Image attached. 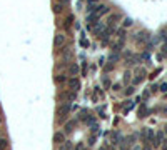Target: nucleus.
<instances>
[{"mask_svg": "<svg viewBox=\"0 0 167 150\" xmlns=\"http://www.w3.org/2000/svg\"><path fill=\"white\" fill-rule=\"evenodd\" d=\"M72 147H74V145H72V142H64V150H72Z\"/></svg>", "mask_w": 167, "mask_h": 150, "instance_id": "obj_17", "label": "nucleus"}, {"mask_svg": "<svg viewBox=\"0 0 167 150\" xmlns=\"http://www.w3.org/2000/svg\"><path fill=\"white\" fill-rule=\"evenodd\" d=\"M164 138H166V133H164L162 130H159V132H155V137H154V140H152V143H150V145L154 147V149H159Z\"/></svg>", "mask_w": 167, "mask_h": 150, "instance_id": "obj_1", "label": "nucleus"}, {"mask_svg": "<svg viewBox=\"0 0 167 150\" xmlns=\"http://www.w3.org/2000/svg\"><path fill=\"white\" fill-rule=\"evenodd\" d=\"M120 150H130V149H129V145H125V143H124V145L120 147Z\"/></svg>", "mask_w": 167, "mask_h": 150, "instance_id": "obj_30", "label": "nucleus"}, {"mask_svg": "<svg viewBox=\"0 0 167 150\" xmlns=\"http://www.w3.org/2000/svg\"><path fill=\"white\" fill-rule=\"evenodd\" d=\"M69 72H70V75H77V74H79V65L72 63V65L69 67Z\"/></svg>", "mask_w": 167, "mask_h": 150, "instance_id": "obj_11", "label": "nucleus"}, {"mask_svg": "<svg viewBox=\"0 0 167 150\" xmlns=\"http://www.w3.org/2000/svg\"><path fill=\"white\" fill-rule=\"evenodd\" d=\"M62 5H67V4H70V0H58Z\"/></svg>", "mask_w": 167, "mask_h": 150, "instance_id": "obj_28", "label": "nucleus"}, {"mask_svg": "<svg viewBox=\"0 0 167 150\" xmlns=\"http://www.w3.org/2000/svg\"><path fill=\"white\" fill-rule=\"evenodd\" d=\"M159 90H160V92H167V82L160 83V85H159Z\"/></svg>", "mask_w": 167, "mask_h": 150, "instance_id": "obj_20", "label": "nucleus"}, {"mask_svg": "<svg viewBox=\"0 0 167 150\" xmlns=\"http://www.w3.org/2000/svg\"><path fill=\"white\" fill-rule=\"evenodd\" d=\"M124 82L125 83L130 82V72H125V74H124Z\"/></svg>", "mask_w": 167, "mask_h": 150, "instance_id": "obj_19", "label": "nucleus"}, {"mask_svg": "<svg viewBox=\"0 0 167 150\" xmlns=\"http://www.w3.org/2000/svg\"><path fill=\"white\" fill-rule=\"evenodd\" d=\"M8 147V140L5 137H0V150H5Z\"/></svg>", "mask_w": 167, "mask_h": 150, "instance_id": "obj_12", "label": "nucleus"}, {"mask_svg": "<svg viewBox=\"0 0 167 150\" xmlns=\"http://www.w3.org/2000/svg\"><path fill=\"white\" fill-rule=\"evenodd\" d=\"M134 93V87H127V90H125V95H132Z\"/></svg>", "mask_w": 167, "mask_h": 150, "instance_id": "obj_22", "label": "nucleus"}, {"mask_svg": "<svg viewBox=\"0 0 167 150\" xmlns=\"http://www.w3.org/2000/svg\"><path fill=\"white\" fill-rule=\"evenodd\" d=\"M80 43H82L84 47H89V40H87V38H82V40H80Z\"/></svg>", "mask_w": 167, "mask_h": 150, "instance_id": "obj_24", "label": "nucleus"}, {"mask_svg": "<svg viewBox=\"0 0 167 150\" xmlns=\"http://www.w3.org/2000/svg\"><path fill=\"white\" fill-rule=\"evenodd\" d=\"M159 149L167 150V138H164V140H162V143H160V147H159Z\"/></svg>", "mask_w": 167, "mask_h": 150, "instance_id": "obj_21", "label": "nucleus"}, {"mask_svg": "<svg viewBox=\"0 0 167 150\" xmlns=\"http://www.w3.org/2000/svg\"><path fill=\"white\" fill-rule=\"evenodd\" d=\"M104 85H105V87H109V85H110V80H109V79H104Z\"/></svg>", "mask_w": 167, "mask_h": 150, "instance_id": "obj_29", "label": "nucleus"}, {"mask_svg": "<svg viewBox=\"0 0 167 150\" xmlns=\"http://www.w3.org/2000/svg\"><path fill=\"white\" fill-rule=\"evenodd\" d=\"M74 125H75V122H74V120L67 122V124H65V132H67V133H70L72 130H74Z\"/></svg>", "mask_w": 167, "mask_h": 150, "instance_id": "obj_13", "label": "nucleus"}, {"mask_svg": "<svg viewBox=\"0 0 167 150\" xmlns=\"http://www.w3.org/2000/svg\"><path fill=\"white\" fill-rule=\"evenodd\" d=\"M67 83H69V87H70L72 92H77L80 88V80L77 77H70V79L67 80Z\"/></svg>", "mask_w": 167, "mask_h": 150, "instance_id": "obj_4", "label": "nucleus"}, {"mask_svg": "<svg viewBox=\"0 0 167 150\" xmlns=\"http://www.w3.org/2000/svg\"><path fill=\"white\" fill-rule=\"evenodd\" d=\"M69 112H70V104H64V105H60V107L57 108V113H58V117H60V118H62V117H65Z\"/></svg>", "mask_w": 167, "mask_h": 150, "instance_id": "obj_5", "label": "nucleus"}, {"mask_svg": "<svg viewBox=\"0 0 167 150\" xmlns=\"http://www.w3.org/2000/svg\"><path fill=\"white\" fill-rule=\"evenodd\" d=\"M125 138H124V135L122 133H119V132H112V142L114 143H120V142H124Z\"/></svg>", "mask_w": 167, "mask_h": 150, "instance_id": "obj_8", "label": "nucleus"}, {"mask_svg": "<svg viewBox=\"0 0 167 150\" xmlns=\"http://www.w3.org/2000/svg\"><path fill=\"white\" fill-rule=\"evenodd\" d=\"M100 150H115V149H114L112 145H110V147H109V145H104V147H102V149H100Z\"/></svg>", "mask_w": 167, "mask_h": 150, "instance_id": "obj_26", "label": "nucleus"}, {"mask_svg": "<svg viewBox=\"0 0 167 150\" xmlns=\"http://www.w3.org/2000/svg\"><path fill=\"white\" fill-rule=\"evenodd\" d=\"M130 150H142V147H140V145H135V143H134V145H132V149H130Z\"/></svg>", "mask_w": 167, "mask_h": 150, "instance_id": "obj_27", "label": "nucleus"}, {"mask_svg": "<svg viewBox=\"0 0 167 150\" xmlns=\"http://www.w3.org/2000/svg\"><path fill=\"white\" fill-rule=\"evenodd\" d=\"M92 30H94V33H95L97 37H100V35H102V32L105 30V25L102 24V22H97L95 25H92Z\"/></svg>", "mask_w": 167, "mask_h": 150, "instance_id": "obj_6", "label": "nucleus"}, {"mask_svg": "<svg viewBox=\"0 0 167 150\" xmlns=\"http://www.w3.org/2000/svg\"><path fill=\"white\" fill-rule=\"evenodd\" d=\"M142 150H152V147H150V143H144V147H142Z\"/></svg>", "mask_w": 167, "mask_h": 150, "instance_id": "obj_25", "label": "nucleus"}, {"mask_svg": "<svg viewBox=\"0 0 167 150\" xmlns=\"http://www.w3.org/2000/svg\"><path fill=\"white\" fill-rule=\"evenodd\" d=\"M134 38H135V42H137V43H146V42H149L150 35L146 32V30H142V32H139Z\"/></svg>", "mask_w": 167, "mask_h": 150, "instance_id": "obj_3", "label": "nucleus"}, {"mask_svg": "<svg viewBox=\"0 0 167 150\" xmlns=\"http://www.w3.org/2000/svg\"><path fill=\"white\" fill-rule=\"evenodd\" d=\"M64 10V5L60 4V2H57V4H54V12L55 13H60Z\"/></svg>", "mask_w": 167, "mask_h": 150, "instance_id": "obj_14", "label": "nucleus"}, {"mask_svg": "<svg viewBox=\"0 0 167 150\" xmlns=\"http://www.w3.org/2000/svg\"><path fill=\"white\" fill-rule=\"evenodd\" d=\"M54 142L58 143V145H62L64 142H65V133L64 132H55L54 133Z\"/></svg>", "mask_w": 167, "mask_h": 150, "instance_id": "obj_7", "label": "nucleus"}, {"mask_svg": "<svg viewBox=\"0 0 167 150\" xmlns=\"http://www.w3.org/2000/svg\"><path fill=\"white\" fill-rule=\"evenodd\" d=\"M72 22H74V15H69L65 18V24H64V27H65V29H70V27H72Z\"/></svg>", "mask_w": 167, "mask_h": 150, "instance_id": "obj_10", "label": "nucleus"}, {"mask_svg": "<svg viewBox=\"0 0 167 150\" xmlns=\"http://www.w3.org/2000/svg\"><path fill=\"white\" fill-rule=\"evenodd\" d=\"M119 58H120V55H119V52H114V54H110L109 55V62H117V60H119Z\"/></svg>", "mask_w": 167, "mask_h": 150, "instance_id": "obj_9", "label": "nucleus"}, {"mask_svg": "<svg viewBox=\"0 0 167 150\" xmlns=\"http://www.w3.org/2000/svg\"><path fill=\"white\" fill-rule=\"evenodd\" d=\"M65 77H64V75H57V77H55V82L57 83H62V82H65Z\"/></svg>", "mask_w": 167, "mask_h": 150, "instance_id": "obj_18", "label": "nucleus"}, {"mask_svg": "<svg viewBox=\"0 0 167 150\" xmlns=\"http://www.w3.org/2000/svg\"><path fill=\"white\" fill-rule=\"evenodd\" d=\"M117 35H119V38L125 40V29H119V30H117Z\"/></svg>", "mask_w": 167, "mask_h": 150, "instance_id": "obj_15", "label": "nucleus"}, {"mask_svg": "<svg viewBox=\"0 0 167 150\" xmlns=\"http://www.w3.org/2000/svg\"><path fill=\"white\" fill-rule=\"evenodd\" d=\"M140 58H144V60H147V58H150L149 52H144V54H142V55H140Z\"/></svg>", "mask_w": 167, "mask_h": 150, "instance_id": "obj_23", "label": "nucleus"}, {"mask_svg": "<svg viewBox=\"0 0 167 150\" xmlns=\"http://www.w3.org/2000/svg\"><path fill=\"white\" fill-rule=\"evenodd\" d=\"M134 22H132V18H129V17H127V18H124V29H127V27H130V25H132Z\"/></svg>", "mask_w": 167, "mask_h": 150, "instance_id": "obj_16", "label": "nucleus"}, {"mask_svg": "<svg viewBox=\"0 0 167 150\" xmlns=\"http://www.w3.org/2000/svg\"><path fill=\"white\" fill-rule=\"evenodd\" d=\"M65 40H67V37L62 32H58V33H55V37H54V45L57 47V49H60V47L65 43Z\"/></svg>", "mask_w": 167, "mask_h": 150, "instance_id": "obj_2", "label": "nucleus"}]
</instances>
